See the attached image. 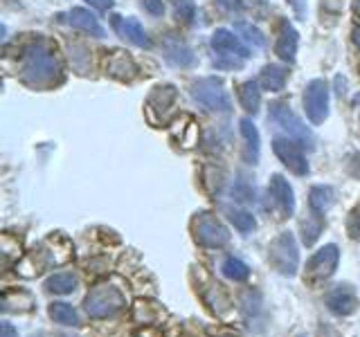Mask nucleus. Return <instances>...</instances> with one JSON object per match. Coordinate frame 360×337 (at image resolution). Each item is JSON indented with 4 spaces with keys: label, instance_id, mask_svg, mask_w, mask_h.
I'll return each instance as SVG.
<instances>
[{
    "label": "nucleus",
    "instance_id": "nucleus-21",
    "mask_svg": "<svg viewBox=\"0 0 360 337\" xmlns=\"http://www.w3.org/2000/svg\"><path fill=\"white\" fill-rule=\"evenodd\" d=\"M48 312H50V317L56 324H63V326H79V324H82L77 308L70 306V303H65V301H54V303H50Z\"/></svg>",
    "mask_w": 360,
    "mask_h": 337
},
{
    "label": "nucleus",
    "instance_id": "nucleus-28",
    "mask_svg": "<svg viewBox=\"0 0 360 337\" xmlns=\"http://www.w3.org/2000/svg\"><path fill=\"white\" fill-rule=\"evenodd\" d=\"M223 211L228 213L230 223H232L239 232L248 234V232H252V230H255V216H252V213H248V211H243V209H232V207H223Z\"/></svg>",
    "mask_w": 360,
    "mask_h": 337
},
{
    "label": "nucleus",
    "instance_id": "nucleus-35",
    "mask_svg": "<svg viewBox=\"0 0 360 337\" xmlns=\"http://www.w3.org/2000/svg\"><path fill=\"white\" fill-rule=\"evenodd\" d=\"M288 5L292 7V11H295L297 16L307 14V0H288Z\"/></svg>",
    "mask_w": 360,
    "mask_h": 337
},
{
    "label": "nucleus",
    "instance_id": "nucleus-11",
    "mask_svg": "<svg viewBox=\"0 0 360 337\" xmlns=\"http://www.w3.org/2000/svg\"><path fill=\"white\" fill-rule=\"evenodd\" d=\"M273 151H275V155L279 157V160L288 166V171H292L295 176H307L309 173V162H307V157H304L302 146L295 140L277 138L273 142Z\"/></svg>",
    "mask_w": 360,
    "mask_h": 337
},
{
    "label": "nucleus",
    "instance_id": "nucleus-19",
    "mask_svg": "<svg viewBox=\"0 0 360 337\" xmlns=\"http://www.w3.org/2000/svg\"><path fill=\"white\" fill-rule=\"evenodd\" d=\"M106 70H108V74L117 77V79H131L135 72H138V67H135V63H133V59L129 54L112 52V56L106 63Z\"/></svg>",
    "mask_w": 360,
    "mask_h": 337
},
{
    "label": "nucleus",
    "instance_id": "nucleus-3",
    "mask_svg": "<svg viewBox=\"0 0 360 337\" xmlns=\"http://www.w3.org/2000/svg\"><path fill=\"white\" fill-rule=\"evenodd\" d=\"M84 306L93 319H106V317H112V315H117L127 306V299H124V295L115 286L104 284V286H95L88 292L84 299Z\"/></svg>",
    "mask_w": 360,
    "mask_h": 337
},
{
    "label": "nucleus",
    "instance_id": "nucleus-7",
    "mask_svg": "<svg viewBox=\"0 0 360 337\" xmlns=\"http://www.w3.org/2000/svg\"><path fill=\"white\" fill-rule=\"evenodd\" d=\"M304 110L311 124H322L329 117V84L324 79H313L304 90Z\"/></svg>",
    "mask_w": 360,
    "mask_h": 337
},
{
    "label": "nucleus",
    "instance_id": "nucleus-1",
    "mask_svg": "<svg viewBox=\"0 0 360 337\" xmlns=\"http://www.w3.org/2000/svg\"><path fill=\"white\" fill-rule=\"evenodd\" d=\"M25 81L30 84H52L54 77L59 74V61L52 50H48V43H37L25 56Z\"/></svg>",
    "mask_w": 360,
    "mask_h": 337
},
{
    "label": "nucleus",
    "instance_id": "nucleus-36",
    "mask_svg": "<svg viewBox=\"0 0 360 337\" xmlns=\"http://www.w3.org/2000/svg\"><path fill=\"white\" fill-rule=\"evenodd\" d=\"M217 3H219L223 9H239V7H241V0H217Z\"/></svg>",
    "mask_w": 360,
    "mask_h": 337
},
{
    "label": "nucleus",
    "instance_id": "nucleus-10",
    "mask_svg": "<svg viewBox=\"0 0 360 337\" xmlns=\"http://www.w3.org/2000/svg\"><path fill=\"white\" fill-rule=\"evenodd\" d=\"M324 303L338 317H349V315H354L360 308V299L349 284H338L335 288H331L326 292Z\"/></svg>",
    "mask_w": 360,
    "mask_h": 337
},
{
    "label": "nucleus",
    "instance_id": "nucleus-9",
    "mask_svg": "<svg viewBox=\"0 0 360 337\" xmlns=\"http://www.w3.org/2000/svg\"><path fill=\"white\" fill-rule=\"evenodd\" d=\"M212 48L219 52V56H221L219 61L230 59L228 67H241L243 61L250 56V50H248L245 45L236 39V34L230 32V29H217V32H214Z\"/></svg>",
    "mask_w": 360,
    "mask_h": 337
},
{
    "label": "nucleus",
    "instance_id": "nucleus-33",
    "mask_svg": "<svg viewBox=\"0 0 360 337\" xmlns=\"http://www.w3.org/2000/svg\"><path fill=\"white\" fill-rule=\"evenodd\" d=\"M142 7L149 11L151 16H162L165 14V3H162V0H142Z\"/></svg>",
    "mask_w": 360,
    "mask_h": 337
},
{
    "label": "nucleus",
    "instance_id": "nucleus-26",
    "mask_svg": "<svg viewBox=\"0 0 360 337\" xmlns=\"http://www.w3.org/2000/svg\"><path fill=\"white\" fill-rule=\"evenodd\" d=\"M221 272H223V277H228V279H232V281H245L248 277H250V267H248V265L241 261V258L228 256V258H223Z\"/></svg>",
    "mask_w": 360,
    "mask_h": 337
},
{
    "label": "nucleus",
    "instance_id": "nucleus-27",
    "mask_svg": "<svg viewBox=\"0 0 360 337\" xmlns=\"http://www.w3.org/2000/svg\"><path fill=\"white\" fill-rule=\"evenodd\" d=\"M241 135L248 142V160L250 164H257L259 160V133L250 119H241Z\"/></svg>",
    "mask_w": 360,
    "mask_h": 337
},
{
    "label": "nucleus",
    "instance_id": "nucleus-31",
    "mask_svg": "<svg viewBox=\"0 0 360 337\" xmlns=\"http://www.w3.org/2000/svg\"><path fill=\"white\" fill-rule=\"evenodd\" d=\"M232 196H234V200H239V202H252L255 200V191L250 187H245V185H236L232 189Z\"/></svg>",
    "mask_w": 360,
    "mask_h": 337
},
{
    "label": "nucleus",
    "instance_id": "nucleus-12",
    "mask_svg": "<svg viewBox=\"0 0 360 337\" xmlns=\"http://www.w3.org/2000/svg\"><path fill=\"white\" fill-rule=\"evenodd\" d=\"M268 194L275 198L284 216H292L295 211V194H292V187L288 185V180L284 176H273L268 185Z\"/></svg>",
    "mask_w": 360,
    "mask_h": 337
},
{
    "label": "nucleus",
    "instance_id": "nucleus-34",
    "mask_svg": "<svg viewBox=\"0 0 360 337\" xmlns=\"http://www.w3.org/2000/svg\"><path fill=\"white\" fill-rule=\"evenodd\" d=\"M0 337H18V331L9 322H0Z\"/></svg>",
    "mask_w": 360,
    "mask_h": 337
},
{
    "label": "nucleus",
    "instance_id": "nucleus-4",
    "mask_svg": "<svg viewBox=\"0 0 360 337\" xmlns=\"http://www.w3.org/2000/svg\"><path fill=\"white\" fill-rule=\"evenodd\" d=\"M268 117H270V121H275L290 140H295L302 149H304V146H307V149H313V142H315L313 133L304 126V121L290 110L288 104H284V101H275V104H270Z\"/></svg>",
    "mask_w": 360,
    "mask_h": 337
},
{
    "label": "nucleus",
    "instance_id": "nucleus-24",
    "mask_svg": "<svg viewBox=\"0 0 360 337\" xmlns=\"http://www.w3.org/2000/svg\"><path fill=\"white\" fill-rule=\"evenodd\" d=\"M333 200H335L333 189L324 187V185H318V187H313L311 194H309V207L313 211H318V213H324L326 209L333 205Z\"/></svg>",
    "mask_w": 360,
    "mask_h": 337
},
{
    "label": "nucleus",
    "instance_id": "nucleus-39",
    "mask_svg": "<svg viewBox=\"0 0 360 337\" xmlns=\"http://www.w3.org/2000/svg\"><path fill=\"white\" fill-rule=\"evenodd\" d=\"M354 9H356V14L360 16V0H354Z\"/></svg>",
    "mask_w": 360,
    "mask_h": 337
},
{
    "label": "nucleus",
    "instance_id": "nucleus-14",
    "mask_svg": "<svg viewBox=\"0 0 360 337\" xmlns=\"http://www.w3.org/2000/svg\"><path fill=\"white\" fill-rule=\"evenodd\" d=\"M275 52L279 54V59H284L288 63L295 61V52H297V32L292 29V25L288 20L281 22L279 29V39L275 45Z\"/></svg>",
    "mask_w": 360,
    "mask_h": 337
},
{
    "label": "nucleus",
    "instance_id": "nucleus-2",
    "mask_svg": "<svg viewBox=\"0 0 360 337\" xmlns=\"http://www.w3.org/2000/svg\"><path fill=\"white\" fill-rule=\"evenodd\" d=\"M268 263L273 265L281 277H295L300 267V252L292 232L277 234L268 247Z\"/></svg>",
    "mask_w": 360,
    "mask_h": 337
},
{
    "label": "nucleus",
    "instance_id": "nucleus-16",
    "mask_svg": "<svg viewBox=\"0 0 360 337\" xmlns=\"http://www.w3.org/2000/svg\"><path fill=\"white\" fill-rule=\"evenodd\" d=\"M0 308L3 312H30L34 308V297L27 290H5Z\"/></svg>",
    "mask_w": 360,
    "mask_h": 337
},
{
    "label": "nucleus",
    "instance_id": "nucleus-23",
    "mask_svg": "<svg viewBox=\"0 0 360 337\" xmlns=\"http://www.w3.org/2000/svg\"><path fill=\"white\" fill-rule=\"evenodd\" d=\"M286 79H288L286 67H281V65H266L264 72H262V86L266 90H270V93H279V90H284Z\"/></svg>",
    "mask_w": 360,
    "mask_h": 337
},
{
    "label": "nucleus",
    "instance_id": "nucleus-5",
    "mask_svg": "<svg viewBox=\"0 0 360 337\" xmlns=\"http://www.w3.org/2000/svg\"><path fill=\"white\" fill-rule=\"evenodd\" d=\"M191 230H194V239L202 247H210V250H221L230 243V232L228 227L212 213H198L191 223Z\"/></svg>",
    "mask_w": 360,
    "mask_h": 337
},
{
    "label": "nucleus",
    "instance_id": "nucleus-15",
    "mask_svg": "<svg viewBox=\"0 0 360 337\" xmlns=\"http://www.w3.org/2000/svg\"><path fill=\"white\" fill-rule=\"evenodd\" d=\"M68 22H70V25L77 27V29L93 34V37H104V34H106L104 27L99 25V20L95 18L93 11L82 9V7H77V9L70 11V14H68Z\"/></svg>",
    "mask_w": 360,
    "mask_h": 337
},
{
    "label": "nucleus",
    "instance_id": "nucleus-8",
    "mask_svg": "<svg viewBox=\"0 0 360 337\" xmlns=\"http://www.w3.org/2000/svg\"><path fill=\"white\" fill-rule=\"evenodd\" d=\"M338 263H340V250H338V245L329 243V245L320 247V250L307 261V270H304L307 281L318 284V281L329 279L335 272Z\"/></svg>",
    "mask_w": 360,
    "mask_h": 337
},
{
    "label": "nucleus",
    "instance_id": "nucleus-30",
    "mask_svg": "<svg viewBox=\"0 0 360 337\" xmlns=\"http://www.w3.org/2000/svg\"><path fill=\"white\" fill-rule=\"evenodd\" d=\"M176 14L178 18H183V20H191L196 14V5H194V0H176Z\"/></svg>",
    "mask_w": 360,
    "mask_h": 337
},
{
    "label": "nucleus",
    "instance_id": "nucleus-29",
    "mask_svg": "<svg viewBox=\"0 0 360 337\" xmlns=\"http://www.w3.org/2000/svg\"><path fill=\"white\" fill-rule=\"evenodd\" d=\"M236 32H241V34H245V41L248 43H252L255 45V48H264V43H266V39L262 37V32H259L257 27H252V25H243V22H241V25H236Z\"/></svg>",
    "mask_w": 360,
    "mask_h": 337
},
{
    "label": "nucleus",
    "instance_id": "nucleus-32",
    "mask_svg": "<svg viewBox=\"0 0 360 337\" xmlns=\"http://www.w3.org/2000/svg\"><path fill=\"white\" fill-rule=\"evenodd\" d=\"M347 232H349V236L352 239H360V211L356 209L352 216H349V220H347Z\"/></svg>",
    "mask_w": 360,
    "mask_h": 337
},
{
    "label": "nucleus",
    "instance_id": "nucleus-6",
    "mask_svg": "<svg viewBox=\"0 0 360 337\" xmlns=\"http://www.w3.org/2000/svg\"><path fill=\"white\" fill-rule=\"evenodd\" d=\"M191 95H194L196 101H200L202 106H207L214 112H225V115H228L232 110L228 90H225L223 84L214 77L198 79V81L191 86Z\"/></svg>",
    "mask_w": 360,
    "mask_h": 337
},
{
    "label": "nucleus",
    "instance_id": "nucleus-18",
    "mask_svg": "<svg viewBox=\"0 0 360 337\" xmlns=\"http://www.w3.org/2000/svg\"><path fill=\"white\" fill-rule=\"evenodd\" d=\"M165 56H167L169 63H174L178 67H187V65H191V63L196 61L194 54H191V50L187 48L183 41H178V39H169L167 41V45H165Z\"/></svg>",
    "mask_w": 360,
    "mask_h": 337
},
{
    "label": "nucleus",
    "instance_id": "nucleus-20",
    "mask_svg": "<svg viewBox=\"0 0 360 337\" xmlns=\"http://www.w3.org/2000/svg\"><path fill=\"white\" fill-rule=\"evenodd\" d=\"M176 101V88L174 86H162V88H155V93L149 99V112H158L160 117L167 115V110L174 106Z\"/></svg>",
    "mask_w": 360,
    "mask_h": 337
},
{
    "label": "nucleus",
    "instance_id": "nucleus-17",
    "mask_svg": "<svg viewBox=\"0 0 360 337\" xmlns=\"http://www.w3.org/2000/svg\"><path fill=\"white\" fill-rule=\"evenodd\" d=\"M43 288L48 292H54V295H72L79 288V279L72 272H56L45 279Z\"/></svg>",
    "mask_w": 360,
    "mask_h": 337
},
{
    "label": "nucleus",
    "instance_id": "nucleus-38",
    "mask_svg": "<svg viewBox=\"0 0 360 337\" xmlns=\"http://www.w3.org/2000/svg\"><path fill=\"white\" fill-rule=\"evenodd\" d=\"M354 41H356V45H358V48H360V27L354 32Z\"/></svg>",
    "mask_w": 360,
    "mask_h": 337
},
{
    "label": "nucleus",
    "instance_id": "nucleus-25",
    "mask_svg": "<svg viewBox=\"0 0 360 337\" xmlns=\"http://www.w3.org/2000/svg\"><path fill=\"white\" fill-rule=\"evenodd\" d=\"M239 101L248 112H257L259 104H262V90H259L257 81H245L239 86Z\"/></svg>",
    "mask_w": 360,
    "mask_h": 337
},
{
    "label": "nucleus",
    "instance_id": "nucleus-22",
    "mask_svg": "<svg viewBox=\"0 0 360 337\" xmlns=\"http://www.w3.org/2000/svg\"><path fill=\"white\" fill-rule=\"evenodd\" d=\"M324 230V218H322V213L318 211H313L307 216V220H302V241L307 247H311L315 241L320 239V234Z\"/></svg>",
    "mask_w": 360,
    "mask_h": 337
},
{
    "label": "nucleus",
    "instance_id": "nucleus-13",
    "mask_svg": "<svg viewBox=\"0 0 360 337\" xmlns=\"http://www.w3.org/2000/svg\"><path fill=\"white\" fill-rule=\"evenodd\" d=\"M112 27H115V32L120 34V37L129 39L131 43L140 45V48H149V45H151V41H149V37H146L144 27L135 18L112 16Z\"/></svg>",
    "mask_w": 360,
    "mask_h": 337
},
{
    "label": "nucleus",
    "instance_id": "nucleus-37",
    "mask_svg": "<svg viewBox=\"0 0 360 337\" xmlns=\"http://www.w3.org/2000/svg\"><path fill=\"white\" fill-rule=\"evenodd\" d=\"M88 3L97 9H110L112 7V0H88Z\"/></svg>",
    "mask_w": 360,
    "mask_h": 337
}]
</instances>
